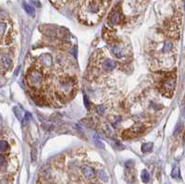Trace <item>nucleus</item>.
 <instances>
[{"mask_svg":"<svg viewBox=\"0 0 185 184\" xmlns=\"http://www.w3.org/2000/svg\"><path fill=\"white\" fill-rule=\"evenodd\" d=\"M120 122H121V119H120V118L119 117H115L114 118V119H112V121H111V123H112V126L114 127V128H117V127H119V124H120Z\"/></svg>","mask_w":185,"mask_h":184,"instance_id":"18","label":"nucleus"},{"mask_svg":"<svg viewBox=\"0 0 185 184\" xmlns=\"http://www.w3.org/2000/svg\"><path fill=\"white\" fill-rule=\"evenodd\" d=\"M145 130V127L143 125H135V126H131V128L125 130L122 132V137L126 138V139H130V138H133L136 137L138 135H140L141 133H142Z\"/></svg>","mask_w":185,"mask_h":184,"instance_id":"5","label":"nucleus"},{"mask_svg":"<svg viewBox=\"0 0 185 184\" xmlns=\"http://www.w3.org/2000/svg\"><path fill=\"white\" fill-rule=\"evenodd\" d=\"M98 177H99V179L102 180V181H107V180H108V178H107V174H106V172L105 171H103V170H100L99 172H98Z\"/></svg>","mask_w":185,"mask_h":184,"instance_id":"17","label":"nucleus"},{"mask_svg":"<svg viewBox=\"0 0 185 184\" xmlns=\"http://www.w3.org/2000/svg\"><path fill=\"white\" fill-rule=\"evenodd\" d=\"M141 178H142V180L145 182V183H147L150 180V175L147 170H142V175H141Z\"/></svg>","mask_w":185,"mask_h":184,"instance_id":"15","label":"nucleus"},{"mask_svg":"<svg viewBox=\"0 0 185 184\" xmlns=\"http://www.w3.org/2000/svg\"><path fill=\"white\" fill-rule=\"evenodd\" d=\"M50 2L52 3L55 7H59L62 6V4L65 2V0H50Z\"/></svg>","mask_w":185,"mask_h":184,"instance_id":"22","label":"nucleus"},{"mask_svg":"<svg viewBox=\"0 0 185 184\" xmlns=\"http://www.w3.org/2000/svg\"><path fill=\"white\" fill-rule=\"evenodd\" d=\"M181 123H179L178 125H177V127H176V129H175V131H174V135H178L180 132H181Z\"/></svg>","mask_w":185,"mask_h":184,"instance_id":"26","label":"nucleus"},{"mask_svg":"<svg viewBox=\"0 0 185 184\" xmlns=\"http://www.w3.org/2000/svg\"><path fill=\"white\" fill-rule=\"evenodd\" d=\"M111 0H85L80 9V20L87 25L97 23Z\"/></svg>","mask_w":185,"mask_h":184,"instance_id":"1","label":"nucleus"},{"mask_svg":"<svg viewBox=\"0 0 185 184\" xmlns=\"http://www.w3.org/2000/svg\"><path fill=\"white\" fill-rule=\"evenodd\" d=\"M95 145L97 146V147H99V148H104V145L102 144V142H100V140H98V139H95Z\"/></svg>","mask_w":185,"mask_h":184,"instance_id":"27","label":"nucleus"},{"mask_svg":"<svg viewBox=\"0 0 185 184\" xmlns=\"http://www.w3.org/2000/svg\"><path fill=\"white\" fill-rule=\"evenodd\" d=\"M101 68L104 71L109 72V71H112L113 69H115L117 68V63H116V61L113 59H106L104 62L102 63Z\"/></svg>","mask_w":185,"mask_h":184,"instance_id":"9","label":"nucleus"},{"mask_svg":"<svg viewBox=\"0 0 185 184\" xmlns=\"http://www.w3.org/2000/svg\"><path fill=\"white\" fill-rule=\"evenodd\" d=\"M182 115H183V118H185V107H184V109H183V112H182Z\"/></svg>","mask_w":185,"mask_h":184,"instance_id":"29","label":"nucleus"},{"mask_svg":"<svg viewBox=\"0 0 185 184\" xmlns=\"http://www.w3.org/2000/svg\"><path fill=\"white\" fill-rule=\"evenodd\" d=\"M81 171H83L84 175L89 180H92V179H95V169L90 166H86V165L83 166L81 167Z\"/></svg>","mask_w":185,"mask_h":184,"instance_id":"10","label":"nucleus"},{"mask_svg":"<svg viewBox=\"0 0 185 184\" xmlns=\"http://www.w3.org/2000/svg\"><path fill=\"white\" fill-rule=\"evenodd\" d=\"M76 80L71 76H62L57 80V95L59 98L69 97L72 95L75 90Z\"/></svg>","mask_w":185,"mask_h":184,"instance_id":"2","label":"nucleus"},{"mask_svg":"<svg viewBox=\"0 0 185 184\" xmlns=\"http://www.w3.org/2000/svg\"><path fill=\"white\" fill-rule=\"evenodd\" d=\"M121 19H122L121 12L119 9H114L109 15L108 22H109V24L115 26V25H118L121 22Z\"/></svg>","mask_w":185,"mask_h":184,"instance_id":"7","label":"nucleus"},{"mask_svg":"<svg viewBox=\"0 0 185 184\" xmlns=\"http://www.w3.org/2000/svg\"><path fill=\"white\" fill-rule=\"evenodd\" d=\"M23 7H24V9H25V11L29 14V15H31V16H34V13H35V10H34V8L31 6V5H29V4H27V3H23Z\"/></svg>","mask_w":185,"mask_h":184,"instance_id":"14","label":"nucleus"},{"mask_svg":"<svg viewBox=\"0 0 185 184\" xmlns=\"http://www.w3.org/2000/svg\"><path fill=\"white\" fill-rule=\"evenodd\" d=\"M110 50H111L112 55L114 56L116 58H118V59H123V58L125 57V55H126L125 51L123 50L119 45H112L111 48H110Z\"/></svg>","mask_w":185,"mask_h":184,"instance_id":"8","label":"nucleus"},{"mask_svg":"<svg viewBox=\"0 0 185 184\" xmlns=\"http://www.w3.org/2000/svg\"><path fill=\"white\" fill-rule=\"evenodd\" d=\"M38 64L39 67L38 69H40L41 70H47L49 69H51L53 65V60H52V57H51L49 54H44L41 55L40 57L38 58Z\"/></svg>","mask_w":185,"mask_h":184,"instance_id":"6","label":"nucleus"},{"mask_svg":"<svg viewBox=\"0 0 185 184\" xmlns=\"http://www.w3.org/2000/svg\"><path fill=\"white\" fill-rule=\"evenodd\" d=\"M25 118H26V120H29V118H30V115H29L28 113H26V115H25Z\"/></svg>","mask_w":185,"mask_h":184,"instance_id":"28","label":"nucleus"},{"mask_svg":"<svg viewBox=\"0 0 185 184\" xmlns=\"http://www.w3.org/2000/svg\"><path fill=\"white\" fill-rule=\"evenodd\" d=\"M175 87H176V75L175 73H173L169 75L162 80L161 87H160L161 94L170 98L174 94Z\"/></svg>","mask_w":185,"mask_h":184,"instance_id":"4","label":"nucleus"},{"mask_svg":"<svg viewBox=\"0 0 185 184\" xmlns=\"http://www.w3.org/2000/svg\"><path fill=\"white\" fill-rule=\"evenodd\" d=\"M31 158H32L33 162H35V160L37 159V149L35 147H33L32 151H31Z\"/></svg>","mask_w":185,"mask_h":184,"instance_id":"19","label":"nucleus"},{"mask_svg":"<svg viewBox=\"0 0 185 184\" xmlns=\"http://www.w3.org/2000/svg\"><path fill=\"white\" fill-rule=\"evenodd\" d=\"M171 176L174 179H178L180 178V168H174L171 173Z\"/></svg>","mask_w":185,"mask_h":184,"instance_id":"21","label":"nucleus"},{"mask_svg":"<svg viewBox=\"0 0 185 184\" xmlns=\"http://www.w3.org/2000/svg\"><path fill=\"white\" fill-rule=\"evenodd\" d=\"M10 66H11V59L7 55H2L1 56V69L2 72L4 73L5 70H7Z\"/></svg>","mask_w":185,"mask_h":184,"instance_id":"11","label":"nucleus"},{"mask_svg":"<svg viewBox=\"0 0 185 184\" xmlns=\"http://www.w3.org/2000/svg\"><path fill=\"white\" fill-rule=\"evenodd\" d=\"M8 149H9L8 142L7 141H1V142H0V152H1V154L3 155L4 153H7Z\"/></svg>","mask_w":185,"mask_h":184,"instance_id":"13","label":"nucleus"},{"mask_svg":"<svg viewBox=\"0 0 185 184\" xmlns=\"http://www.w3.org/2000/svg\"><path fill=\"white\" fill-rule=\"evenodd\" d=\"M14 113L16 115V117L19 119V120H22V112H20V109L19 107H14Z\"/></svg>","mask_w":185,"mask_h":184,"instance_id":"24","label":"nucleus"},{"mask_svg":"<svg viewBox=\"0 0 185 184\" xmlns=\"http://www.w3.org/2000/svg\"><path fill=\"white\" fill-rule=\"evenodd\" d=\"M172 48H173V44H172V42H170L169 40H168V41H166V42L163 44V47H162V49H161V52L164 53V54L169 53L170 51L172 50Z\"/></svg>","mask_w":185,"mask_h":184,"instance_id":"12","label":"nucleus"},{"mask_svg":"<svg viewBox=\"0 0 185 184\" xmlns=\"http://www.w3.org/2000/svg\"><path fill=\"white\" fill-rule=\"evenodd\" d=\"M0 28H1V38H3L5 36V33L7 32V24L4 22H1V25H0Z\"/></svg>","mask_w":185,"mask_h":184,"instance_id":"20","label":"nucleus"},{"mask_svg":"<svg viewBox=\"0 0 185 184\" xmlns=\"http://www.w3.org/2000/svg\"><path fill=\"white\" fill-rule=\"evenodd\" d=\"M153 148V144L152 142H147V144H143L142 145V152L143 153H147L150 152Z\"/></svg>","mask_w":185,"mask_h":184,"instance_id":"16","label":"nucleus"},{"mask_svg":"<svg viewBox=\"0 0 185 184\" xmlns=\"http://www.w3.org/2000/svg\"><path fill=\"white\" fill-rule=\"evenodd\" d=\"M95 109H96V112H97V113H98L99 115H104V114H105L106 108H105V107H103L102 105H100V106H96Z\"/></svg>","mask_w":185,"mask_h":184,"instance_id":"23","label":"nucleus"},{"mask_svg":"<svg viewBox=\"0 0 185 184\" xmlns=\"http://www.w3.org/2000/svg\"><path fill=\"white\" fill-rule=\"evenodd\" d=\"M28 85L33 89H39L44 83V74L43 71L38 68H34L29 70L27 74Z\"/></svg>","mask_w":185,"mask_h":184,"instance_id":"3","label":"nucleus"},{"mask_svg":"<svg viewBox=\"0 0 185 184\" xmlns=\"http://www.w3.org/2000/svg\"><path fill=\"white\" fill-rule=\"evenodd\" d=\"M6 164H7V159L3 155H1V156H0V165H1V168H4Z\"/></svg>","mask_w":185,"mask_h":184,"instance_id":"25","label":"nucleus"}]
</instances>
